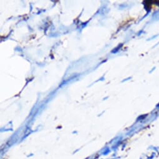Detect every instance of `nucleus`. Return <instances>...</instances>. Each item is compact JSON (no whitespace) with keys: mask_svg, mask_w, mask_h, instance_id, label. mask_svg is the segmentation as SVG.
Returning a JSON list of instances; mask_svg holds the SVG:
<instances>
[{"mask_svg":"<svg viewBox=\"0 0 159 159\" xmlns=\"http://www.w3.org/2000/svg\"><path fill=\"white\" fill-rule=\"evenodd\" d=\"M157 108H159V104L157 106Z\"/></svg>","mask_w":159,"mask_h":159,"instance_id":"obj_1","label":"nucleus"}]
</instances>
